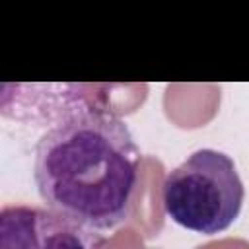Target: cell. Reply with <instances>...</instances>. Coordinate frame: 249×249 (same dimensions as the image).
<instances>
[{"label": "cell", "mask_w": 249, "mask_h": 249, "mask_svg": "<svg viewBox=\"0 0 249 249\" xmlns=\"http://www.w3.org/2000/svg\"><path fill=\"white\" fill-rule=\"evenodd\" d=\"M138 167L128 124L109 109L80 107L39 138L33 179L47 208L103 233L130 218Z\"/></svg>", "instance_id": "cell-1"}, {"label": "cell", "mask_w": 249, "mask_h": 249, "mask_svg": "<svg viewBox=\"0 0 249 249\" xmlns=\"http://www.w3.org/2000/svg\"><path fill=\"white\" fill-rule=\"evenodd\" d=\"M245 187L235 161L212 148H202L171 169L161 187L165 214L181 228L216 235L241 212Z\"/></svg>", "instance_id": "cell-2"}, {"label": "cell", "mask_w": 249, "mask_h": 249, "mask_svg": "<svg viewBox=\"0 0 249 249\" xmlns=\"http://www.w3.org/2000/svg\"><path fill=\"white\" fill-rule=\"evenodd\" d=\"M93 231L33 204H6L0 212V249H93Z\"/></svg>", "instance_id": "cell-3"}]
</instances>
